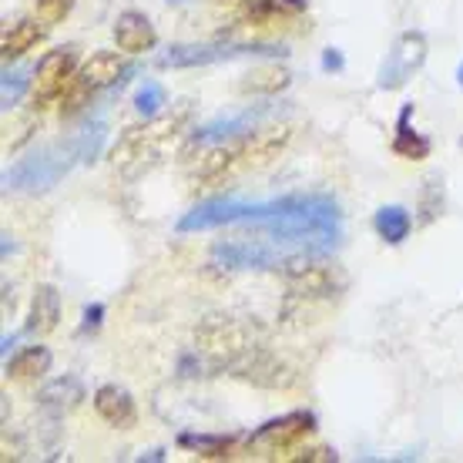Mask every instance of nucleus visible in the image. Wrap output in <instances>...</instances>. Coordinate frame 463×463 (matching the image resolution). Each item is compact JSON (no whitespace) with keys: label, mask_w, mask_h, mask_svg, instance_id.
<instances>
[{"label":"nucleus","mask_w":463,"mask_h":463,"mask_svg":"<svg viewBox=\"0 0 463 463\" xmlns=\"http://www.w3.org/2000/svg\"><path fill=\"white\" fill-rule=\"evenodd\" d=\"M292 141V125H272V128H252L239 138L219 141L198 151V162L188 172V182L198 188L222 185L235 175L249 168H262L276 158L279 151Z\"/></svg>","instance_id":"obj_1"},{"label":"nucleus","mask_w":463,"mask_h":463,"mask_svg":"<svg viewBox=\"0 0 463 463\" xmlns=\"http://www.w3.org/2000/svg\"><path fill=\"white\" fill-rule=\"evenodd\" d=\"M192 115H195V105L185 98V101L172 105L168 111L151 115L145 125L128 128L125 135L118 138L115 151H111V162H115V168L121 175H128V178L141 175L148 165L158 162V158H162V151L168 148V145H172L182 131H185L188 121H192Z\"/></svg>","instance_id":"obj_2"},{"label":"nucleus","mask_w":463,"mask_h":463,"mask_svg":"<svg viewBox=\"0 0 463 463\" xmlns=\"http://www.w3.org/2000/svg\"><path fill=\"white\" fill-rule=\"evenodd\" d=\"M74 165H84L81 131L71 135V138L41 145L34 155H27L17 165H11L4 172V188L7 192H47V188L58 185Z\"/></svg>","instance_id":"obj_3"},{"label":"nucleus","mask_w":463,"mask_h":463,"mask_svg":"<svg viewBox=\"0 0 463 463\" xmlns=\"http://www.w3.org/2000/svg\"><path fill=\"white\" fill-rule=\"evenodd\" d=\"M292 259H306V255L262 232L255 239H232L212 249V266L219 269H286Z\"/></svg>","instance_id":"obj_4"},{"label":"nucleus","mask_w":463,"mask_h":463,"mask_svg":"<svg viewBox=\"0 0 463 463\" xmlns=\"http://www.w3.org/2000/svg\"><path fill=\"white\" fill-rule=\"evenodd\" d=\"M286 44H235V41H215V44H172L158 58V68H202L235 58H286Z\"/></svg>","instance_id":"obj_5"},{"label":"nucleus","mask_w":463,"mask_h":463,"mask_svg":"<svg viewBox=\"0 0 463 463\" xmlns=\"http://www.w3.org/2000/svg\"><path fill=\"white\" fill-rule=\"evenodd\" d=\"M121 74H128V68H121V61H118L115 51H94L91 58L78 68L74 81L68 84V91L61 94V118L78 115L88 98L111 88Z\"/></svg>","instance_id":"obj_6"},{"label":"nucleus","mask_w":463,"mask_h":463,"mask_svg":"<svg viewBox=\"0 0 463 463\" xmlns=\"http://www.w3.org/2000/svg\"><path fill=\"white\" fill-rule=\"evenodd\" d=\"M427 61V37L420 31H403L390 47V54L383 58L380 74H376V88L380 91H400Z\"/></svg>","instance_id":"obj_7"},{"label":"nucleus","mask_w":463,"mask_h":463,"mask_svg":"<svg viewBox=\"0 0 463 463\" xmlns=\"http://www.w3.org/2000/svg\"><path fill=\"white\" fill-rule=\"evenodd\" d=\"M34 108L54 105L61 94L68 91V84L78 74V51L74 47H58V51H47L44 58L37 61L34 71Z\"/></svg>","instance_id":"obj_8"},{"label":"nucleus","mask_w":463,"mask_h":463,"mask_svg":"<svg viewBox=\"0 0 463 463\" xmlns=\"http://www.w3.org/2000/svg\"><path fill=\"white\" fill-rule=\"evenodd\" d=\"M313 430H316L313 413H306V410L286 413V417L269 420V423H262V427L255 430L252 437H249V447L266 450V453H282V450H289V447H296L302 437H309Z\"/></svg>","instance_id":"obj_9"},{"label":"nucleus","mask_w":463,"mask_h":463,"mask_svg":"<svg viewBox=\"0 0 463 463\" xmlns=\"http://www.w3.org/2000/svg\"><path fill=\"white\" fill-rule=\"evenodd\" d=\"M272 111H276V105H255V108L239 111V115L215 118V121L202 125L198 131H192V138H188V151H195V148L202 151V148H209V145H219V141L239 138V135H245V131L259 128V121H266Z\"/></svg>","instance_id":"obj_10"},{"label":"nucleus","mask_w":463,"mask_h":463,"mask_svg":"<svg viewBox=\"0 0 463 463\" xmlns=\"http://www.w3.org/2000/svg\"><path fill=\"white\" fill-rule=\"evenodd\" d=\"M289 286L302 296H333L336 289H343V272L336 266L319 262V255H306V259H292L289 266L282 269Z\"/></svg>","instance_id":"obj_11"},{"label":"nucleus","mask_w":463,"mask_h":463,"mask_svg":"<svg viewBox=\"0 0 463 463\" xmlns=\"http://www.w3.org/2000/svg\"><path fill=\"white\" fill-rule=\"evenodd\" d=\"M245 212L242 198H209L185 212L178 219V232H205V229H222V225H239Z\"/></svg>","instance_id":"obj_12"},{"label":"nucleus","mask_w":463,"mask_h":463,"mask_svg":"<svg viewBox=\"0 0 463 463\" xmlns=\"http://www.w3.org/2000/svg\"><path fill=\"white\" fill-rule=\"evenodd\" d=\"M115 44L125 54H145V51H151V47L158 44V31H155V24L145 14L125 11L118 14L115 21Z\"/></svg>","instance_id":"obj_13"},{"label":"nucleus","mask_w":463,"mask_h":463,"mask_svg":"<svg viewBox=\"0 0 463 463\" xmlns=\"http://www.w3.org/2000/svg\"><path fill=\"white\" fill-rule=\"evenodd\" d=\"M94 410H98V417L105 420V423H111L118 430L135 427V420H138V406H135L131 393L115 386V383H108V386H101L94 393Z\"/></svg>","instance_id":"obj_14"},{"label":"nucleus","mask_w":463,"mask_h":463,"mask_svg":"<svg viewBox=\"0 0 463 463\" xmlns=\"http://www.w3.org/2000/svg\"><path fill=\"white\" fill-rule=\"evenodd\" d=\"M58 323H61V292L54 289V286H37L24 329H27L31 336H47V333L58 329Z\"/></svg>","instance_id":"obj_15"},{"label":"nucleus","mask_w":463,"mask_h":463,"mask_svg":"<svg viewBox=\"0 0 463 463\" xmlns=\"http://www.w3.org/2000/svg\"><path fill=\"white\" fill-rule=\"evenodd\" d=\"M41 17H24V21H14L7 31H4V37H0V54H4V61H14L21 58V54H27L31 47H37L41 41H44V27H41Z\"/></svg>","instance_id":"obj_16"},{"label":"nucleus","mask_w":463,"mask_h":463,"mask_svg":"<svg viewBox=\"0 0 463 463\" xmlns=\"http://www.w3.org/2000/svg\"><path fill=\"white\" fill-rule=\"evenodd\" d=\"M410 118H413V105H403V111L396 118V135L390 148H393V155L406 158V162H423L433 145H430V138H423L420 131L410 128Z\"/></svg>","instance_id":"obj_17"},{"label":"nucleus","mask_w":463,"mask_h":463,"mask_svg":"<svg viewBox=\"0 0 463 463\" xmlns=\"http://www.w3.org/2000/svg\"><path fill=\"white\" fill-rule=\"evenodd\" d=\"M4 370L17 383L37 380V376H44V373L51 370V353H47V346H24L7 359Z\"/></svg>","instance_id":"obj_18"},{"label":"nucleus","mask_w":463,"mask_h":463,"mask_svg":"<svg viewBox=\"0 0 463 463\" xmlns=\"http://www.w3.org/2000/svg\"><path fill=\"white\" fill-rule=\"evenodd\" d=\"M373 229H376V235H380L383 242L400 245L410 235V229H413V219H410V212L403 205H383L373 215Z\"/></svg>","instance_id":"obj_19"},{"label":"nucleus","mask_w":463,"mask_h":463,"mask_svg":"<svg viewBox=\"0 0 463 463\" xmlns=\"http://www.w3.org/2000/svg\"><path fill=\"white\" fill-rule=\"evenodd\" d=\"M292 81V74L286 68H255L245 74V81L239 84L245 94H279L286 91Z\"/></svg>","instance_id":"obj_20"},{"label":"nucleus","mask_w":463,"mask_h":463,"mask_svg":"<svg viewBox=\"0 0 463 463\" xmlns=\"http://www.w3.org/2000/svg\"><path fill=\"white\" fill-rule=\"evenodd\" d=\"M178 447L198 450V457H229V450L235 447V437H225V433H182Z\"/></svg>","instance_id":"obj_21"},{"label":"nucleus","mask_w":463,"mask_h":463,"mask_svg":"<svg viewBox=\"0 0 463 463\" xmlns=\"http://www.w3.org/2000/svg\"><path fill=\"white\" fill-rule=\"evenodd\" d=\"M309 0H252L249 4V17L252 21H269V17H289V14H302Z\"/></svg>","instance_id":"obj_22"},{"label":"nucleus","mask_w":463,"mask_h":463,"mask_svg":"<svg viewBox=\"0 0 463 463\" xmlns=\"http://www.w3.org/2000/svg\"><path fill=\"white\" fill-rule=\"evenodd\" d=\"M165 105H168V94H165V88L158 81H145L138 91H135V111H138V115H145V118L158 115Z\"/></svg>","instance_id":"obj_23"},{"label":"nucleus","mask_w":463,"mask_h":463,"mask_svg":"<svg viewBox=\"0 0 463 463\" xmlns=\"http://www.w3.org/2000/svg\"><path fill=\"white\" fill-rule=\"evenodd\" d=\"M27 84H31L27 71H7V74H4V84H0V105H4V111H11V108L21 105Z\"/></svg>","instance_id":"obj_24"},{"label":"nucleus","mask_w":463,"mask_h":463,"mask_svg":"<svg viewBox=\"0 0 463 463\" xmlns=\"http://www.w3.org/2000/svg\"><path fill=\"white\" fill-rule=\"evenodd\" d=\"M74 4L78 0H34V11L44 24H61L74 11Z\"/></svg>","instance_id":"obj_25"},{"label":"nucleus","mask_w":463,"mask_h":463,"mask_svg":"<svg viewBox=\"0 0 463 463\" xmlns=\"http://www.w3.org/2000/svg\"><path fill=\"white\" fill-rule=\"evenodd\" d=\"M101 316H105V306H101V302L88 306V309H84V323H81L84 333H88V329H98V326H101Z\"/></svg>","instance_id":"obj_26"},{"label":"nucleus","mask_w":463,"mask_h":463,"mask_svg":"<svg viewBox=\"0 0 463 463\" xmlns=\"http://www.w3.org/2000/svg\"><path fill=\"white\" fill-rule=\"evenodd\" d=\"M296 460H323V463H336V453L326 450V447H316V450H302Z\"/></svg>","instance_id":"obj_27"},{"label":"nucleus","mask_w":463,"mask_h":463,"mask_svg":"<svg viewBox=\"0 0 463 463\" xmlns=\"http://www.w3.org/2000/svg\"><path fill=\"white\" fill-rule=\"evenodd\" d=\"M343 64H346V61H343V54H339L336 47H326L323 51V71H343Z\"/></svg>","instance_id":"obj_28"},{"label":"nucleus","mask_w":463,"mask_h":463,"mask_svg":"<svg viewBox=\"0 0 463 463\" xmlns=\"http://www.w3.org/2000/svg\"><path fill=\"white\" fill-rule=\"evenodd\" d=\"M457 78H460V84H463V64H460V71H457Z\"/></svg>","instance_id":"obj_29"},{"label":"nucleus","mask_w":463,"mask_h":463,"mask_svg":"<svg viewBox=\"0 0 463 463\" xmlns=\"http://www.w3.org/2000/svg\"><path fill=\"white\" fill-rule=\"evenodd\" d=\"M168 4H185V0H168Z\"/></svg>","instance_id":"obj_30"}]
</instances>
